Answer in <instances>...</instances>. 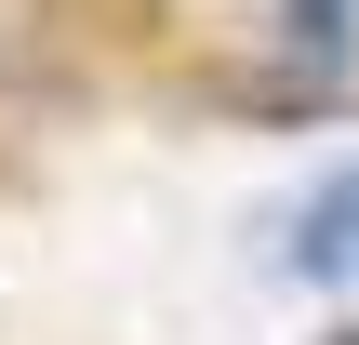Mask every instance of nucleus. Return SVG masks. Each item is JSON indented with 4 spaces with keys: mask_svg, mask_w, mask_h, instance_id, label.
<instances>
[{
    "mask_svg": "<svg viewBox=\"0 0 359 345\" xmlns=\"http://www.w3.org/2000/svg\"><path fill=\"white\" fill-rule=\"evenodd\" d=\"M280 266H293V279H320V293H359V160H346V173H320V186L293 199Z\"/></svg>",
    "mask_w": 359,
    "mask_h": 345,
    "instance_id": "nucleus-1",
    "label": "nucleus"
},
{
    "mask_svg": "<svg viewBox=\"0 0 359 345\" xmlns=\"http://www.w3.org/2000/svg\"><path fill=\"white\" fill-rule=\"evenodd\" d=\"M320 345H359V319H346V332H320Z\"/></svg>",
    "mask_w": 359,
    "mask_h": 345,
    "instance_id": "nucleus-2",
    "label": "nucleus"
}]
</instances>
